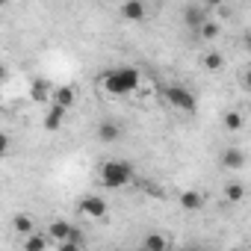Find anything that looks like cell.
Masks as SVG:
<instances>
[{
  "instance_id": "10",
  "label": "cell",
  "mask_w": 251,
  "mask_h": 251,
  "mask_svg": "<svg viewBox=\"0 0 251 251\" xmlns=\"http://www.w3.org/2000/svg\"><path fill=\"white\" fill-rule=\"evenodd\" d=\"M50 103H59V106L71 109V106L77 103V89H74V86H56V92H53V100H50Z\"/></svg>"
},
{
  "instance_id": "8",
  "label": "cell",
  "mask_w": 251,
  "mask_h": 251,
  "mask_svg": "<svg viewBox=\"0 0 251 251\" xmlns=\"http://www.w3.org/2000/svg\"><path fill=\"white\" fill-rule=\"evenodd\" d=\"M207 18H210V15H207V6H186V9H183V24H186L189 30H198Z\"/></svg>"
},
{
  "instance_id": "14",
  "label": "cell",
  "mask_w": 251,
  "mask_h": 251,
  "mask_svg": "<svg viewBox=\"0 0 251 251\" xmlns=\"http://www.w3.org/2000/svg\"><path fill=\"white\" fill-rule=\"evenodd\" d=\"M245 201V186L239 180H230L225 186V204H242Z\"/></svg>"
},
{
  "instance_id": "13",
  "label": "cell",
  "mask_w": 251,
  "mask_h": 251,
  "mask_svg": "<svg viewBox=\"0 0 251 251\" xmlns=\"http://www.w3.org/2000/svg\"><path fill=\"white\" fill-rule=\"evenodd\" d=\"M180 207L183 210H189V213H195V210H201L204 207V195L201 192H195V189H186V192H180Z\"/></svg>"
},
{
  "instance_id": "16",
  "label": "cell",
  "mask_w": 251,
  "mask_h": 251,
  "mask_svg": "<svg viewBox=\"0 0 251 251\" xmlns=\"http://www.w3.org/2000/svg\"><path fill=\"white\" fill-rule=\"evenodd\" d=\"M219 33H222V27H219L216 21H210V18L198 27V39H201V42H213V39H219Z\"/></svg>"
},
{
  "instance_id": "20",
  "label": "cell",
  "mask_w": 251,
  "mask_h": 251,
  "mask_svg": "<svg viewBox=\"0 0 251 251\" xmlns=\"http://www.w3.org/2000/svg\"><path fill=\"white\" fill-rule=\"evenodd\" d=\"M48 239H50V236H36V233H30V236H24V251H45V248H48Z\"/></svg>"
},
{
  "instance_id": "3",
  "label": "cell",
  "mask_w": 251,
  "mask_h": 251,
  "mask_svg": "<svg viewBox=\"0 0 251 251\" xmlns=\"http://www.w3.org/2000/svg\"><path fill=\"white\" fill-rule=\"evenodd\" d=\"M163 98L175 106V109H180V112H195L198 109V98L186 89V86H180V83H169V86H163Z\"/></svg>"
},
{
  "instance_id": "7",
  "label": "cell",
  "mask_w": 251,
  "mask_h": 251,
  "mask_svg": "<svg viewBox=\"0 0 251 251\" xmlns=\"http://www.w3.org/2000/svg\"><path fill=\"white\" fill-rule=\"evenodd\" d=\"M65 115H68V109H65V106L50 103V109H48V115H45V130H48V133H56V130L62 127Z\"/></svg>"
},
{
  "instance_id": "4",
  "label": "cell",
  "mask_w": 251,
  "mask_h": 251,
  "mask_svg": "<svg viewBox=\"0 0 251 251\" xmlns=\"http://www.w3.org/2000/svg\"><path fill=\"white\" fill-rule=\"evenodd\" d=\"M77 207H80V213H83L86 219H103V216H106V210H109V207H106V201H103L100 195H86V198H80V204H77Z\"/></svg>"
},
{
  "instance_id": "6",
  "label": "cell",
  "mask_w": 251,
  "mask_h": 251,
  "mask_svg": "<svg viewBox=\"0 0 251 251\" xmlns=\"http://www.w3.org/2000/svg\"><path fill=\"white\" fill-rule=\"evenodd\" d=\"M53 86L45 80V77H36L33 83H30V100H36V103H50L53 100Z\"/></svg>"
},
{
  "instance_id": "12",
  "label": "cell",
  "mask_w": 251,
  "mask_h": 251,
  "mask_svg": "<svg viewBox=\"0 0 251 251\" xmlns=\"http://www.w3.org/2000/svg\"><path fill=\"white\" fill-rule=\"evenodd\" d=\"M71 230H74V227H71L68 222H62V219H56V222H50V225H48V236H50L56 245H59V242H65V239L71 236Z\"/></svg>"
},
{
  "instance_id": "1",
  "label": "cell",
  "mask_w": 251,
  "mask_h": 251,
  "mask_svg": "<svg viewBox=\"0 0 251 251\" xmlns=\"http://www.w3.org/2000/svg\"><path fill=\"white\" fill-rule=\"evenodd\" d=\"M142 77L133 65H118V68H109L106 74H100V89L112 98H124V95H133L139 89Z\"/></svg>"
},
{
  "instance_id": "9",
  "label": "cell",
  "mask_w": 251,
  "mask_h": 251,
  "mask_svg": "<svg viewBox=\"0 0 251 251\" xmlns=\"http://www.w3.org/2000/svg\"><path fill=\"white\" fill-rule=\"evenodd\" d=\"M98 139L106 142V145H112V142L121 139V127H118L115 121H100V124H98Z\"/></svg>"
},
{
  "instance_id": "17",
  "label": "cell",
  "mask_w": 251,
  "mask_h": 251,
  "mask_svg": "<svg viewBox=\"0 0 251 251\" xmlns=\"http://www.w3.org/2000/svg\"><path fill=\"white\" fill-rule=\"evenodd\" d=\"M222 124H225V130H227V133H236V130L242 127V112L227 109V112H225V118H222Z\"/></svg>"
},
{
  "instance_id": "22",
  "label": "cell",
  "mask_w": 251,
  "mask_h": 251,
  "mask_svg": "<svg viewBox=\"0 0 251 251\" xmlns=\"http://www.w3.org/2000/svg\"><path fill=\"white\" fill-rule=\"evenodd\" d=\"M245 89H248V92H251V68H248V71H245Z\"/></svg>"
},
{
  "instance_id": "2",
  "label": "cell",
  "mask_w": 251,
  "mask_h": 251,
  "mask_svg": "<svg viewBox=\"0 0 251 251\" xmlns=\"http://www.w3.org/2000/svg\"><path fill=\"white\" fill-rule=\"evenodd\" d=\"M98 180L106 189H124L133 183V166L124 160H106L98 166Z\"/></svg>"
},
{
  "instance_id": "23",
  "label": "cell",
  "mask_w": 251,
  "mask_h": 251,
  "mask_svg": "<svg viewBox=\"0 0 251 251\" xmlns=\"http://www.w3.org/2000/svg\"><path fill=\"white\" fill-rule=\"evenodd\" d=\"M245 48H248V50H251V33H248V36H245Z\"/></svg>"
},
{
  "instance_id": "15",
  "label": "cell",
  "mask_w": 251,
  "mask_h": 251,
  "mask_svg": "<svg viewBox=\"0 0 251 251\" xmlns=\"http://www.w3.org/2000/svg\"><path fill=\"white\" fill-rule=\"evenodd\" d=\"M142 248H145V251H166V248H169V236H163V233H148V236L142 239Z\"/></svg>"
},
{
  "instance_id": "11",
  "label": "cell",
  "mask_w": 251,
  "mask_h": 251,
  "mask_svg": "<svg viewBox=\"0 0 251 251\" xmlns=\"http://www.w3.org/2000/svg\"><path fill=\"white\" fill-rule=\"evenodd\" d=\"M222 166L230 169V172H239V169L245 166V154H242L239 148H225V151H222Z\"/></svg>"
},
{
  "instance_id": "18",
  "label": "cell",
  "mask_w": 251,
  "mask_h": 251,
  "mask_svg": "<svg viewBox=\"0 0 251 251\" xmlns=\"http://www.w3.org/2000/svg\"><path fill=\"white\" fill-rule=\"evenodd\" d=\"M12 227L21 233V236H30L33 230H36V225H33V219L30 216H24V213H18L15 219H12Z\"/></svg>"
},
{
  "instance_id": "5",
  "label": "cell",
  "mask_w": 251,
  "mask_h": 251,
  "mask_svg": "<svg viewBox=\"0 0 251 251\" xmlns=\"http://www.w3.org/2000/svg\"><path fill=\"white\" fill-rule=\"evenodd\" d=\"M118 15H121L124 21H130V24H139V21H145L148 9H145L142 0H124V3L118 6Z\"/></svg>"
},
{
  "instance_id": "21",
  "label": "cell",
  "mask_w": 251,
  "mask_h": 251,
  "mask_svg": "<svg viewBox=\"0 0 251 251\" xmlns=\"http://www.w3.org/2000/svg\"><path fill=\"white\" fill-rule=\"evenodd\" d=\"M222 3H225V0H204L207 9H222Z\"/></svg>"
},
{
  "instance_id": "19",
  "label": "cell",
  "mask_w": 251,
  "mask_h": 251,
  "mask_svg": "<svg viewBox=\"0 0 251 251\" xmlns=\"http://www.w3.org/2000/svg\"><path fill=\"white\" fill-rule=\"evenodd\" d=\"M204 68H207V71H222V68H225V56H222L219 50L204 53Z\"/></svg>"
}]
</instances>
